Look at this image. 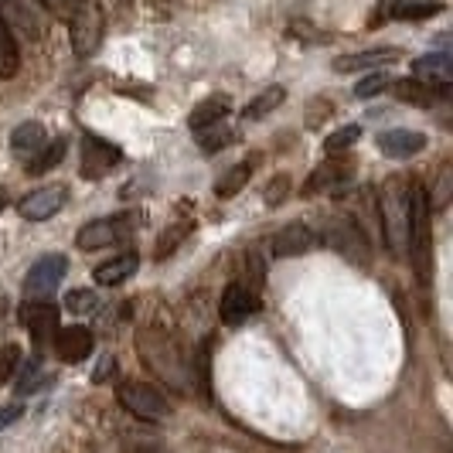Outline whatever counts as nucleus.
<instances>
[{
    "instance_id": "obj_16",
    "label": "nucleus",
    "mask_w": 453,
    "mask_h": 453,
    "mask_svg": "<svg viewBox=\"0 0 453 453\" xmlns=\"http://www.w3.org/2000/svg\"><path fill=\"white\" fill-rule=\"evenodd\" d=\"M314 242H318V235L307 226H287L273 235V252H276L280 259H287V256H303Z\"/></svg>"
},
{
    "instance_id": "obj_20",
    "label": "nucleus",
    "mask_w": 453,
    "mask_h": 453,
    "mask_svg": "<svg viewBox=\"0 0 453 453\" xmlns=\"http://www.w3.org/2000/svg\"><path fill=\"white\" fill-rule=\"evenodd\" d=\"M45 140H48L45 127H42V123H35V119H27V123H21V127L11 134V150H14L18 157L31 160L42 147H45Z\"/></svg>"
},
{
    "instance_id": "obj_24",
    "label": "nucleus",
    "mask_w": 453,
    "mask_h": 453,
    "mask_svg": "<svg viewBox=\"0 0 453 453\" xmlns=\"http://www.w3.org/2000/svg\"><path fill=\"white\" fill-rule=\"evenodd\" d=\"M21 68V48L7 21H0V79H14Z\"/></svg>"
},
{
    "instance_id": "obj_25",
    "label": "nucleus",
    "mask_w": 453,
    "mask_h": 453,
    "mask_svg": "<svg viewBox=\"0 0 453 453\" xmlns=\"http://www.w3.org/2000/svg\"><path fill=\"white\" fill-rule=\"evenodd\" d=\"M443 11V0H392V18L399 21H426Z\"/></svg>"
},
{
    "instance_id": "obj_39",
    "label": "nucleus",
    "mask_w": 453,
    "mask_h": 453,
    "mask_svg": "<svg viewBox=\"0 0 453 453\" xmlns=\"http://www.w3.org/2000/svg\"><path fill=\"white\" fill-rule=\"evenodd\" d=\"M140 453H171V450H164V447H143Z\"/></svg>"
},
{
    "instance_id": "obj_1",
    "label": "nucleus",
    "mask_w": 453,
    "mask_h": 453,
    "mask_svg": "<svg viewBox=\"0 0 453 453\" xmlns=\"http://www.w3.org/2000/svg\"><path fill=\"white\" fill-rule=\"evenodd\" d=\"M136 355L171 388H184V351L164 324H143L136 331Z\"/></svg>"
},
{
    "instance_id": "obj_40",
    "label": "nucleus",
    "mask_w": 453,
    "mask_h": 453,
    "mask_svg": "<svg viewBox=\"0 0 453 453\" xmlns=\"http://www.w3.org/2000/svg\"><path fill=\"white\" fill-rule=\"evenodd\" d=\"M4 204H7V195H4V191H0V208H4Z\"/></svg>"
},
{
    "instance_id": "obj_3",
    "label": "nucleus",
    "mask_w": 453,
    "mask_h": 453,
    "mask_svg": "<svg viewBox=\"0 0 453 453\" xmlns=\"http://www.w3.org/2000/svg\"><path fill=\"white\" fill-rule=\"evenodd\" d=\"M116 399L127 412H134L143 423H160L171 416V399L164 395V388L150 386V382H123L116 388Z\"/></svg>"
},
{
    "instance_id": "obj_6",
    "label": "nucleus",
    "mask_w": 453,
    "mask_h": 453,
    "mask_svg": "<svg viewBox=\"0 0 453 453\" xmlns=\"http://www.w3.org/2000/svg\"><path fill=\"white\" fill-rule=\"evenodd\" d=\"M324 239H327V246H334V250H338L344 259H351L355 266H368L372 246H368V239L362 235L358 222H351V219H334V222H327V228H324Z\"/></svg>"
},
{
    "instance_id": "obj_9",
    "label": "nucleus",
    "mask_w": 453,
    "mask_h": 453,
    "mask_svg": "<svg viewBox=\"0 0 453 453\" xmlns=\"http://www.w3.org/2000/svg\"><path fill=\"white\" fill-rule=\"evenodd\" d=\"M259 311V296L252 294L246 283H228L222 290V303H219V318L228 327H242L250 318H256Z\"/></svg>"
},
{
    "instance_id": "obj_28",
    "label": "nucleus",
    "mask_w": 453,
    "mask_h": 453,
    "mask_svg": "<svg viewBox=\"0 0 453 453\" xmlns=\"http://www.w3.org/2000/svg\"><path fill=\"white\" fill-rule=\"evenodd\" d=\"M355 222L362 219V235L365 239H382V219H379V202H375V191H365L358 198V211L351 215Z\"/></svg>"
},
{
    "instance_id": "obj_10",
    "label": "nucleus",
    "mask_w": 453,
    "mask_h": 453,
    "mask_svg": "<svg viewBox=\"0 0 453 453\" xmlns=\"http://www.w3.org/2000/svg\"><path fill=\"white\" fill-rule=\"evenodd\" d=\"M65 256H58V252H51V256H42L31 270H27V276H24V294L27 296H48L62 280H65Z\"/></svg>"
},
{
    "instance_id": "obj_13",
    "label": "nucleus",
    "mask_w": 453,
    "mask_h": 453,
    "mask_svg": "<svg viewBox=\"0 0 453 453\" xmlns=\"http://www.w3.org/2000/svg\"><path fill=\"white\" fill-rule=\"evenodd\" d=\"M55 351H58V358L68 365L82 362V358H89L92 355V334L89 327H82V324H72V327H62L58 334H55Z\"/></svg>"
},
{
    "instance_id": "obj_31",
    "label": "nucleus",
    "mask_w": 453,
    "mask_h": 453,
    "mask_svg": "<svg viewBox=\"0 0 453 453\" xmlns=\"http://www.w3.org/2000/svg\"><path fill=\"white\" fill-rule=\"evenodd\" d=\"M283 99H287V89H283V86H270V89H263L256 99H252L250 106H246V119H259V116L273 113Z\"/></svg>"
},
{
    "instance_id": "obj_8",
    "label": "nucleus",
    "mask_w": 453,
    "mask_h": 453,
    "mask_svg": "<svg viewBox=\"0 0 453 453\" xmlns=\"http://www.w3.org/2000/svg\"><path fill=\"white\" fill-rule=\"evenodd\" d=\"M65 204H68L65 184H48V188H38V191L24 195L21 202H18V215L27 219V222H45V219H55Z\"/></svg>"
},
{
    "instance_id": "obj_14",
    "label": "nucleus",
    "mask_w": 453,
    "mask_h": 453,
    "mask_svg": "<svg viewBox=\"0 0 453 453\" xmlns=\"http://www.w3.org/2000/svg\"><path fill=\"white\" fill-rule=\"evenodd\" d=\"M24 324L31 331V341L38 351H45V344H55V334H58V311L51 303H42V307H31L24 314Z\"/></svg>"
},
{
    "instance_id": "obj_22",
    "label": "nucleus",
    "mask_w": 453,
    "mask_h": 453,
    "mask_svg": "<svg viewBox=\"0 0 453 453\" xmlns=\"http://www.w3.org/2000/svg\"><path fill=\"white\" fill-rule=\"evenodd\" d=\"M65 154H68V140H65V136L51 140L48 147H42V150H38V157L27 160V174L42 178V174H48V171H55V167L65 160Z\"/></svg>"
},
{
    "instance_id": "obj_36",
    "label": "nucleus",
    "mask_w": 453,
    "mask_h": 453,
    "mask_svg": "<svg viewBox=\"0 0 453 453\" xmlns=\"http://www.w3.org/2000/svg\"><path fill=\"white\" fill-rule=\"evenodd\" d=\"M290 198V178L287 174H276L270 184H266V191H263V202L270 204V208H276V204H283Z\"/></svg>"
},
{
    "instance_id": "obj_4",
    "label": "nucleus",
    "mask_w": 453,
    "mask_h": 453,
    "mask_svg": "<svg viewBox=\"0 0 453 453\" xmlns=\"http://www.w3.org/2000/svg\"><path fill=\"white\" fill-rule=\"evenodd\" d=\"M409 256H412L416 270L423 276L426 259H430V198L416 184L409 191Z\"/></svg>"
},
{
    "instance_id": "obj_19",
    "label": "nucleus",
    "mask_w": 453,
    "mask_h": 453,
    "mask_svg": "<svg viewBox=\"0 0 453 453\" xmlns=\"http://www.w3.org/2000/svg\"><path fill=\"white\" fill-rule=\"evenodd\" d=\"M228 110H232L228 96L215 92V96L202 99V103L191 110V116H188V127H191V130H204V127H211V123H222V119L228 116Z\"/></svg>"
},
{
    "instance_id": "obj_11",
    "label": "nucleus",
    "mask_w": 453,
    "mask_h": 453,
    "mask_svg": "<svg viewBox=\"0 0 453 453\" xmlns=\"http://www.w3.org/2000/svg\"><path fill=\"white\" fill-rule=\"evenodd\" d=\"M119 160H123V154H119V147H113V143H106L99 136H86L82 140V178L96 181V178L110 174Z\"/></svg>"
},
{
    "instance_id": "obj_17",
    "label": "nucleus",
    "mask_w": 453,
    "mask_h": 453,
    "mask_svg": "<svg viewBox=\"0 0 453 453\" xmlns=\"http://www.w3.org/2000/svg\"><path fill=\"white\" fill-rule=\"evenodd\" d=\"M136 266H140L136 252H123V256L110 259V263H99V266L92 270V280H96L99 287H119V283H127V280L134 276Z\"/></svg>"
},
{
    "instance_id": "obj_18",
    "label": "nucleus",
    "mask_w": 453,
    "mask_h": 453,
    "mask_svg": "<svg viewBox=\"0 0 453 453\" xmlns=\"http://www.w3.org/2000/svg\"><path fill=\"white\" fill-rule=\"evenodd\" d=\"M412 72L423 79V82H433V86H447L453 79V62L447 51H433V55H423V58H416L412 62Z\"/></svg>"
},
{
    "instance_id": "obj_38",
    "label": "nucleus",
    "mask_w": 453,
    "mask_h": 453,
    "mask_svg": "<svg viewBox=\"0 0 453 453\" xmlns=\"http://www.w3.org/2000/svg\"><path fill=\"white\" fill-rule=\"evenodd\" d=\"M79 4H82V0H42V7H45V11H51L55 18H65V21L75 14V7H79Z\"/></svg>"
},
{
    "instance_id": "obj_30",
    "label": "nucleus",
    "mask_w": 453,
    "mask_h": 453,
    "mask_svg": "<svg viewBox=\"0 0 453 453\" xmlns=\"http://www.w3.org/2000/svg\"><path fill=\"white\" fill-rule=\"evenodd\" d=\"M358 136H362V127H358V123L341 127V130H334V134L324 140V154H327V157H341L344 150H351V147L358 143Z\"/></svg>"
},
{
    "instance_id": "obj_7",
    "label": "nucleus",
    "mask_w": 453,
    "mask_h": 453,
    "mask_svg": "<svg viewBox=\"0 0 453 453\" xmlns=\"http://www.w3.org/2000/svg\"><path fill=\"white\" fill-rule=\"evenodd\" d=\"M130 232V219L127 215H110V219H96L89 226L79 228L75 235V246L82 252H96V250H110L116 242H123Z\"/></svg>"
},
{
    "instance_id": "obj_32",
    "label": "nucleus",
    "mask_w": 453,
    "mask_h": 453,
    "mask_svg": "<svg viewBox=\"0 0 453 453\" xmlns=\"http://www.w3.org/2000/svg\"><path fill=\"white\" fill-rule=\"evenodd\" d=\"M184 235H188V226H167L164 232L157 235V242H154V259H167V256H174V250L184 242Z\"/></svg>"
},
{
    "instance_id": "obj_5",
    "label": "nucleus",
    "mask_w": 453,
    "mask_h": 453,
    "mask_svg": "<svg viewBox=\"0 0 453 453\" xmlns=\"http://www.w3.org/2000/svg\"><path fill=\"white\" fill-rule=\"evenodd\" d=\"M68 24H72V51L79 58H89L92 51L99 48V38H103V11H99V4L82 0L75 7V14L68 18Z\"/></svg>"
},
{
    "instance_id": "obj_12",
    "label": "nucleus",
    "mask_w": 453,
    "mask_h": 453,
    "mask_svg": "<svg viewBox=\"0 0 453 453\" xmlns=\"http://www.w3.org/2000/svg\"><path fill=\"white\" fill-rule=\"evenodd\" d=\"M399 62V48H368V51H355V55H341L334 58V72H375L382 65Z\"/></svg>"
},
{
    "instance_id": "obj_33",
    "label": "nucleus",
    "mask_w": 453,
    "mask_h": 453,
    "mask_svg": "<svg viewBox=\"0 0 453 453\" xmlns=\"http://www.w3.org/2000/svg\"><path fill=\"white\" fill-rule=\"evenodd\" d=\"M65 311L68 314H75V318H86V314H92V311H99V296L92 294V290H72V294L65 296Z\"/></svg>"
},
{
    "instance_id": "obj_37",
    "label": "nucleus",
    "mask_w": 453,
    "mask_h": 453,
    "mask_svg": "<svg viewBox=\"0 0 453 453\" xmlns=\"http://www.w3.org/2000/svg\"><path fill=\"white\" fill-rule=\"evenodd\" d=\"M42 379H45V372H42V365L38 362H27L21 372V379H18V395H31L35 388L42 386Z\"/></svg>"
},
{
    "instance_id": "obj_23",
    "label": "nucleus",
    "mask_w": 453,
    "mask_h": 453,
    "mask_svg": "<svg viewBox=\"0 0 453 453\" xmlns=\"http://www.w3.org/2000/svg\"><path fill=\"white\" fill-rule=\"evenodd\" d=\"M195 140H198V147H202L204 154H219V150H226L228 143L239 140V130L226 127V123H211L204 130H195Z\"/></svg>"
},
{
    "instance_id": "obj_21",
    "label": "nucleus",
    "mask_w": 453,
    "mask_h": 453,
    "mask_svg": "<svg viewBox=\"0 0 453 453\" xmlns=\"http://www.w3.org/2000/svg\"><path fill=\"white\" fill-rule=\"evenodd\" d=\"M0 14L14 24V27H21L27 38H38V35H42L38 14H35V7H27V0H0ZM4 18H0V21H4ZM11 24H7V27H11Z\"/></svg>"
},
{
    "instance_id": "obj_26",
    "label": "nucleus",
    "mask_w": 453,
    "mask_h": 453,
    "mask_svg": "<svg viewBox=\"0 0 453 453\" xmlns=\"http://www.w3.org/2000/svg\"><path fill=\"white\" fill-rule=\"evenodd\" d=\"M341 181H344V167L331 157L327 164H320V167H314V171H311V178H307V184H303V195L331 191V188H338Z\"/></svg>"
},
{
    "instance_id": "obj_34",
    "label": "nucleus",
    "mask_w": 453,
    "mask_h": 453,
    "mask_svg": "<svg viewBox=\"0 0 453 453\" xmlns=\"http://www.w3.org/2000/svg\"><path fill=\"white\" fill-rule=\"evenodd\" d=\"M18 365H21V351H18V344H0V386L14 379Z\"/></svg>"
},
{
    "instance_id": "obj_27",
    "label": "nucleus",
    "mask_w": 453,
    "mask_h": 453,
    "mask_svg": "<svg viewBox=\"0 0 453 453\" xmlns=\"http://www.w3.org/2000/svg\"><path fill=\"white\" fill-rule=\"evenodd\" d=\"M395 96L409 103V106H419V110H426L436 103V89H433L430 82H423V79H399L395 82Z\"/></svg>"
},
{
    "instance_id": "obj_2",
    "label": "nucleus",
    "mask_w": 453,
    "mask_h": 453,
    "mask_svg": "<svg viewBox=\"0 0 453 453\" xmlns=\"http://www.w3.org/2000/svg\"><path fill=\"white\" fill-rule=\"evenodd\" d=\"M409 188L403 178H386L382 191L375 195L379 219H382V239L392 252H409Z\"/></svg>"
},
{
    "instance_id": "obj_35",
    "label": "nucleus",
    "mask_w": 453,
    "mask_h": 453,
    "mask_svg": "<svg viewBox=\"0 0 453 453\" xmlns=\"http://www.w3.org/2000/svg\"><path fill=\"white\" fill-rule=\"evenodd\" d=\"M382 89H388V75H386V72H379V68H375L372 75H365L362 82L355 86V96H358V99H372V96H379Z\"/></svg>"
},
{
    "instance_id": "obj_29",
    "label": "nucleus",
    "mask_w": 453,
    "mask_h": 453,
    "mask_svg": "<svg viewBox=\"0 0 453 453\" xmlns=\"http://www.w3.org/2000/svg\"><path fill=\"white\" fill-rule=\"evenodd\" d=\"M250 178H252V164L250 160H242V164H235L232 171L222 174V181L215 184V195H219V198H235V195L250 184Z\"/></svg>"
},
{
    "instance_id": "obj_15",
    "label": "nucleus",
    "mask_w": 453,
    "mask_h": 453,
    "mask_svg": "<svg viewBox=\"0 0 453 453\" xmlns=\"http://www.w3.org/2000/svg\"><path fill=\"white\" fill-rule=\"evenodd\" d=\"M423 147H426V136L416 134V130H386V134L379 136V150L392 160L416 157Z\"/></svg>"
}]
</instances>
